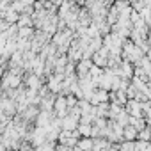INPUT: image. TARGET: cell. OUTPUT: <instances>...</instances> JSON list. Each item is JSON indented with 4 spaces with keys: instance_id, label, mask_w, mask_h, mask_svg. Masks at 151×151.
<instances>
[{
    "instance_id": "cell-1",
    "label": "cell",
    "mask_w": 151,
    "mask_h": 151,
    "mask_svg": "<svg viewBox=\"0 0 151 151\" xmlns=\"http://www.w3.org/2000/svg\"><path fill=\"white\" fill-rule=\"evenodd\" d=\"M73 39H75L73 30H69V29H59V30L50 37V43L55 45L57 53H66V50H68V46H69V43H71Z\"/></svg>"
},
{
    "instance_id": "cell-2",
    "label": "cell",
    "mask_w": 151,
    "mask_h": 151,
    "mask_svg": "<svg viewBox=\"0 0 151 151\" xmlns=\"http://www.w3.org/2000/svg\"><path fill=\"white\" fill-rule=\"evenodd\" d=\"M23 84V75L16 73L13 69H6L2 75V80H0V89L6 91V89H16Z\"/></svg>"
},
{
    "instance_id": "cell-3",
    "label": "cell",
    "mask_w": 151,
    "mask_h": 151,
    "mask_svg": "<svg viewBox=\"0 0 151 151\" xmlns=\"http://www.w3.org/2000/svg\"><path fill=\"white\" fill-rule=\"evenodd\" d=\"M80 135L77 130H60L59 135H57V142L66 146V147H73V146H77Z\"/></svg>"
},
{
    "instance_id": "cell-4",
    "label": "cell",
    "mask_w": 151,
    "mask_h": 151,
    "mask_svg": "<svg viewBox=\"0 0 151 151\" xmlns=\"http://www.w3.org/2000/svg\"><path fill=\"white\" fill-rule=\"evenodd\" d=\"M43 84H45V78L37 77V75H34V73H25L23 75V87H27V89L37 91Z\"/></svg>"
},
{
    "instance_id": "cell-5",
    "label": "cell",
    "mask_w": 151,
    "mask_h": 151,
    "mask_svg": "<svg viewBox=\"0 0 151 151\" xmlns=\"http://www.w3.org/2000/svg\"><path fill=\"white\" fill-rule=\"evenodd\" d=\"M66 114H68V107H66L64 94H55V100H53V116L59 117V119H62Z\"/></svg>"
},
{
    "instance_id": "cell-6",
    "label": "cell",
    "mask_w": 151,
    "mask_h": 151,
    "mask_svg": "<svg viewBox=\"0 0 151 151\" xmlns=\"http://www.w3.org/2000/svg\"><path fill=\"white\" fill-rule=\"evenodd\" d=\"M124 110H126L128 116L142 117V101H137V100H126V103H124Z\"/></svg>"
},
{
    "instance_id": "cell-7",
    "label": "cell",
    "mask_w": 151,
    "mask_h": 151,
    "mask_svg": "<svg viewBox=\"0 0 151 151\" xmlns=\"http://www.w3.org/2000/svg\"><path fill=\"white\" fill-rule=\"evenodd\" d=\"M91 66H93V60H91V59H84V57H82L78 62H75V75H77V77H84V75H87V73H89Z\"/></svg>"
},
{
    "instance_id": "cell-8",
    "label": "cell",
    "mask_w": 151,
    "mask_h": 151,
    "mask_svg": "<svg viewBox=\"0 0 151 151\" xmlns=\"http://www.w3.org/2000/svg\"><path fill=\"white\" fill-rule=\"evenodd\" d=\"M103 101H109V91L96 87V89L91 93L89 103H91V105H98V103H103Z\"/></svg>"
},
{
    "instance_id": "cell-9",
    "label": "cell",
    "mask_w": 151,
    "mask_h": 151,
    "mask_svg": "<svg viewBox=\"0 0 151 151\" xmlns=\"http://www.w3.org/2000/svg\"><path fill=\"white\" fill-rule=\"evenodd\" d=\"M77 124H78V119L69 114H66L60 119V130H77Z\"/></svg>"
},
{
    "instance_id": "cell-10",
    "label": "cell",
    "mask_w": 151,
    "mask_h": 151,
    "mask_svg": "<svg viewBox=\"0 0 151 151\" xmlns=\"http://www.w3.org/2000/svg\"><path fill=\"white\" fill-rule=\"evenodd\" d=\"M18 13L9 6V9H6L4 13H2V20L6 22V23H9V25H16V22H18Z\"/></svg>"
},
{
    "instance_id": "cell-11",
    "label": "cell",
    "mask_w": 151,
    "mask_h": 151,
    "mask_svg": "<svg viewBox=\"0 0 151 151\" xmlns=\"http://www.w3.org/2000/svg\"><path fill=\"white\" fill-rule=\"evenodd\" d=\"M128 124H130V126H133L137 132H139V130H142L144 126H149V123H147L144 117H133V116H130V117H128Z\"/></svg>"
},
{
    "instance_id": "cell-12",
    "label": "cell",
    "mask_w": 151,
    "mask_h": 151,
    "mask_svg": "<svg viewBox=\"0 0 151 151\" xmlns=\"http://www.w3.org/2000/svg\"><path fill=\"white\" fill-rule=\"evenodd\" d=\"M121 137H123V140H137V130H135L133 126L126 124V126H123Z\"/></svg>"
},
{
    "instance_id": "cell-13",
    "label": "cell",
    "mask_w": 151,
    "mask_h": 151,
    "mask_svg": "<svg viewBox=\"0 0 151 151\" xmlns=\"http://www.w3.org/2000/svg\"><path fill=\"white\" fill-rule=\"evenodd\" d=\"M77 147L82 151H93V137H80L77 142Z\"/></svg>"
},
{
    "instance_id": "cell-14",
    "label": "cell",
    "mask_w": 151,
    "mask_h": 151,
    "mask_svg": "<svg viewBox=\"0 0 151 151\" xmlns=\"http://www.w3.org/2000/svg\"><path fill=\"white\" fill-rule=\"evenodd\" d=\"M16 27L18 29H22V27H34L32 16L30 14H20L18 16V22H16Z\"/></svg>"
},
{
    "instance_id": "cell-15",
    "label": "cell",
    "mask_w": 151,
    "mask_h": 151,
    "mask_svg": "<svg viewBox=\"0 0 151 151\" xmlns=\"http://www.w3.org/2000/svg\"><path fill=\"white\" fill-rule=\"evenodd\" d=\"M34 27H22L16 30V37H22V39H30L34 36Z\"/></svg>"
},
{
    "instance_id": "cell-16",
    "label": "cell",
    "mask_w": 151,
    "mask_h": 151,
    "mask_svg": "<svg viewBox=\"0 0 151 151\" xmlns=\"http://www.w3.org/2000/svg\"><path fill=\"white\" fill-rule=\"evenodd\" d=\"M94 110H96V117H105L107 119V116H109V101L94 105Z\"/></svg>"
},
{
    "instance_id": "cell-17",
    "label": "cell",
    "mask_w": 151,
    "mask_h": 151,
    "mask_svg": "<svg viewBox=\"0 0 151 151\" xmlns=\"http://www.w3.org/2000/svg\"><path fill=\"white\" fill-rule=\"evenodd\" d=\"M91 124H84V123H78L77 124V132L80 137H91Z\"/></svg>"
},
{
    "instance_id": "cell-18",
    "label": "cell",
    "mask_w": 151,
    "mask_h": 151,
    "mask_svg": "<svg viewBox=\"0 0 151 151\" xmlns=\"http://www.w3.org/2000/svg\"><path fill=\"white\" fill-rule=\"evenodd\" d=\"M55 144H57V142H48V140H45V142H41L39 146H36V151H53V149H55Z\"/></svg>"
},
{
    "instance_id": "cell-19",
    "label": "cell",
    "mask_w": 151,
    "mask_h": 151,
    "mask_svg": "<svg viewBox=\"0 0 151 151\" xmlns=\"http://www.w3.org/2000/svg\"><path fill=\"white\" fill-rule=\"evenodd\" d=\"M117 147H119V151H135L133 140H121V142L117 144Z\"/></svg>"
},
{
    "instance_id": "cell-20",
    "label": "cell",
    "mask_w": 151,
    "mask_h": 151,
    "mask_svg": "<svg viewBox=\"0 0 151 151\" xmlns=\"http://www.w3.org/2000/svg\"><path fill=\"white\" fill-rule=\"evenodd\" d=\"M64 98H66V107H68V110H69V109H73V107H77L78 98L75 96V94H66Z\"/></svg>"
},
{
    "instance_id": "cell-21",
    "label": "cell",
    "mask_w": 151,
    "mask_h": 151,
    "mask_svg": "<svg viewBox=\"0 0 151 151\" xmlns=\"http://www.w3.org/2000/svg\"><path fill=\"white\" fill-rule=\"evenodd\" d=\"M68 149H69V147H66V146H62V144H59V142H57L53 151H68Z\"/></svg>"
},
{
    "instance_id": "cell-22",
    "label": "cell",
    "mask_w": 151,
    "mask_h": 151,
    "mask_svg": "<svg viewBox=\"0 0 151 151\" xmlns=\"http://www.w3.org/2000/svg\"><path fill=\"white\" fill-rule=\"evenodd\" d=\"M68 151H82V149H78V147H77V146H73V147H69V149H68Z\"/></svg>"
}]
</instances>
